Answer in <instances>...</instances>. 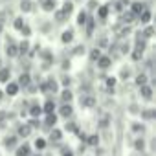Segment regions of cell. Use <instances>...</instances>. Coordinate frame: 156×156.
<instances>
[{
  "mask_svg": "<svg viewBox=\"0 0 156 156\" xmlns=\"http://www.w3.org/2000/svg\"><path fill=\"white\" fill-rule=\"evenodd\" d=\"M6 55H8L9 59H15V57H19V46H17V42H15L13 39H8V46H6Z\"/></svg>",
  "mask_w": 156,
  "mask_h": 156,
  "instance_id": "6da1fadb",
  "label": "cell"
},
{
  "mask_svg": "<svg viewBox=\"0 0 156 156\" xmlns=\"http://www.w3.org/2000/svg\"><path fill=\"white\" fill-rule=\"evenodd\" d=\"M96 62H98V68H101V70H108L110 64H112V57H108V55H99V59H98Z\"/></svg>",
  "mask_w": 156,
  "mask_h": 156,
  "instance_id": "7a4b0ae2",
  "label": "cell"
},
{
  "mask_svg": "<svg viewBox=\"0 0 156 156\" xmlns=\"http://www.w3.org/2000/svg\"><path fill=\"white\" fill-rule=\"evenodd\" d=\"M129 6H130V9H129V11H130V13H134V15H136V19H138V15L145 9V4H143V2H140V0H134V2H130Z\"/></svg>",
  "mask_w": 156,
  "mask_h": 156,
  "instance_id": "3957f363",
  "label": "cell"
},
{
  "mask_svg": "<svg viewBox=\"0 0 156 156\" xmlns=\"http://www.w3.org/2000/svg\"><path fill=\"white\" fill-rule=\"evenodd\" d=\"M59 114H61L62 118L70 119V118L73 116V108H72V105H70V103H62V105H61V108H59Z\"/></svg>",
  "mask_w": 156,
  "mask_h": 156,
  "instance_id": "277c9868",
  "label": "cell"
},
{
  "mask_svg": "<svg viewBox=\"0 0 156 156\" xmlns=\"http://www.w3.org/2000/svg\"><path fill=\"white\" fill-rule=\"evenodd\" d=\"M19 9L22 13H31L35 9V4L31 2V0H20V4H19Z\"/></svg>",
  "mask_w": 156,
  "mask_h": 156,
  "instance_id": "5b68a950",
  "label": "cell"
},
{
  "mask_svg": "<svg viewBox=\"0 0 156 156\" xmlns=\"http://www.w3.org/2000/svg\"><path fill=\"white\" fill-rule=\"evenodd\" d=\"M61 138H62V132H61L59 129L51 127V130H50V141L55 143V145H59V143H61Z\"/></svg>",
  "mask_w": 156,
  "mask_h": 156,
  "instance_id": "8992f818",
  "label": "cell"
},
{
  "mask_svg": "<svg viewBox=\"0 0 156 156\" xmlns=\"http://www.w3.org/2000/svg\"><path fill=\"white\" fill-rule=\"evenodd\" d=\"M44 87H46V92H51V94H55L59 90V85H57V81L53 79V77H48L46 83H44Z\"/></svg>",
  "mask_w": 156,
  "mask_h": 156,
  "instance_id": "52a82bcc",
  "label": "cell"
},
{
  "mask_svg": "<svg viewBox=\"0 0 156 156\" xmlns=\"http://www.w3.org/2000/svg\"><path fill=\"white\" fill-rule=\"evenodd\" d=\"M30 154H31V145H28V143L19 145L15 151V156H30Z\"/></svg>",
  "mask_w": 156,
  "mask_h": 156,
  "instance_id": "ba28073f",
  "label": "cell"
},
{
  "mask_svg": "<svg viewBox=\"0 0 156 156\" xmlns=\"http://www.w3.org/2000/svg\"><path fill=\"white\" fill-rule=\"evenodd\" d=\"M17 140H19V138H17L15 134H11V136H6L2 143H4L6 149H15V147H17Z\"/></svg>",
  "mask_w": 156,
  "mask_h": 156,
  "instance_id": "9c48e42d",
  "label": "cell"
},
{
  "mask_svg": "<svg viewBox=\"0 0 156 156\" xmlns=\"http://www.w3.org/2000/svg\"><path fill=\"white\" fill-rule=\"evenodd\" d=\"M138 19L141 20V24H145V26H147V24L151 22V19H152V13H151V9H147V8H145V9H143V11L138 15Z\"/></svg>",
  "mask_w": 156,
  "mask_h": 156,
  "instance_id": "30bf717a",
  "label": "cell"
},
{
  "mask_svg": "<svg viewBox=\"0 0 156 156\" xmlns=\"http://www.w3.org/2000/svg\"><path fill=\"white\" fill-rule=\"evenodd\" d=\"M6 85H8V87H6V94H8V96H11V98H13V96H17V94H19L20 87H19L17 83H9V81H8Z\"/></svg>",
  "mask_w": 156,
  "mask_h": 156,
  "instance_id": "8fae6325",
  "label": "cell"
},
{
  "mask_svg": "<svg viewBox=\"0 0 156 156\" xmlns=\"http://www.w3.org/2000/svg\"><path fill=\"white\" fill-rule=\"evenodd\" d=\"M140 94H141V98H145V99H152V87H151V85H141V87H140Z\"/></svg>",
  "mask_w": 156,
  "mask_h": 156,
  "instance_id": "7c38bea8",
  "label": "cell"
},
{
  "mask_svg": "<svg viewBox=\"0 0 156 156\" xmlns=\"http://www.w3.org/2000/svg\"><path fill=\"white\" fill-rule=\"evenodd\" d=\"M55 6H57L55 0H41V8H42L44 11H53Z\"/></svg>",
  "mask_w": 156,
  "mask_h": 156,
  "instance_id": "4fadbf2b",
  "label": "cell"
},
{
  "mask_svg": "<svg viewBox=\"0 0 156 156\" xmlns=\"http://www.w3.org/2000/svg\"><path fill=\"white\" fill-rule=\"evenodd\" d=\"M96 9H98V17H99L101 20H105V19L108 17V13H110V6H98Z\"/></svg>",
  "mask_w": 156,
  "mask_h": 156,
  "instance_id": "5bb4252c",
  "label": "cell"
},
{
  "mask_svg": "<svg viewBox=\"0 0 156 156\" xmlns=\"http://www.w3.org/2000/svg\"><path fill=\"white\" fill-rule=\"evenodd\" d=\"M30 134H31V127H30L28 123H24V125H20V127H19L17 136H20V138H28Z\"/></svg>",
  "mask_w": 156,
  "mask_h": 156,
  "instance_id": "9a60e30c",
  "label": "cell"
},
{
  "mask_svg": "<svg viewBox=\"0 0 156 156\" xmlns=\"http://www.w3.org/2000/svg\"><path fill=\"white\" fill-rule=\"evenodd\" d=\"M83 28H87V35H88V37H90V35H92V33H94V28H96V20H94V19H92V17H88V19H87V22H85V26H83Z\"/></svg>",
  "mask_w": 156,
  "mask_h": 156,
  "instance_id": "2e32d148",
  "label": "cell"
},
{
  "mask_svg": "<svg viewBox=\"0 0 156 156\" xmlns=\"http://www.w3.org/2000/svg\"><path fill=\"white\" fill-rule=\"evenodd\" d=\"M72 41H73V30H66V31H62V35H61V42L70 44Z\"/></svg>",
  "mask_w": 156,
  "mask_h": 156,
  "instance_id": "e0dca14e",
  "label": "cell"
},
{
  "mask_svg": "<svg viewBox=\"0 0 156 156\" xmlns=\"http://www.w3.org/2000/svg\"><path fill=\"white\" fill-rule=\"evenodd\" d=\"M61 11H62V13H64V15H66V17L70 19V15L73 13V4L70 2V0H66V2L62 4V8H61Z\"/></svg>",
  "mask_w": 156,
  "mask_h": 156,
  "instance_id": "ac0fdd59",
  "label": "cell"
},
{
  "mask_svg": "<svg viewBox=\"0 0 156 156\" xmlns=\"http://www.w3.org/2000/svg\"><path fill=\"white\" fill-rule=\"evenodd\" d=\"M11 77V70L9 68H0V83H8Z\"/></svg>",
  "mask_w": 156,
  "mask_h": 156,
  "instance_id": "d6986e66",
  "label": "cell"
},
{
  "mask_svg": "<svg viewBox=\"0 0 156 156\" xmlns=\"http://www.w3.org/2000/svg\"><path fill=\"white\" fill-rule=\"evenodd\" d=\"M73 99V94H72V90L70 88H64L62 92H61V101L62 103H70Z\"/></svg>",
  "mask_w": 156,
  "mask_h": 156,
  "instance_id": "ffe728a7",
  "label": "cell"
},
{
  "mask_svg": "<svg viewBox=\"0 0 156 156\" xmlns=\"http://www.w3.org/2000/svg\"><path fill=\"white\" fill-rule=\"evenodd\" d=\"M17 85H19V87H24V88L30 85V73H28V72H24V73L19 77V83H17Z\"/></svg>",
  "mask_w": 156,
  "mask_h": 156,
  "instance_id": "44dd1931",
  "label": "cell"
},
{
  "mask_svg": "<svg viewBox=\"0 0 156 156\" xmlns=\"http://www.w3.org/2000/svg\"><path fill=\"white\" fill-rule=\"evenodd\" d=\"M81 105L90 108V107H94V105H96V99H94L92 96H83V98H81Z\"/></svg>",
  "mask_w": 156,
  "mask_h": 156,
  "instance_id": "7402d4cb",
  "label": "cell"
},
{
  "mask_svg": "<svg viewBox=\"0 0 156 156\" xmlns=\"http://www.w3.org/2000/svg\"><path fill=\"white\" fill-rule=\"evenodd\" d=\"M41 114H42V108H41L37 103H33V105L30 107V116H31V118H39Z\"/></svg>",
  "mask_w": 156,
  "mask_h": 156,
  "instance_id": "603a6c76",
  "label": "cell"
},
{
  "mask_svg": "<svg viewBox=\"0 0 156 156\" xmlns=\"http://www.w3.org/2000/svg\"><path fill=\"white\" fill-rule=\"evenodd\" d=\"M46 127H55V123H57V116H55V112H51V114H46Z\"/></svg>",
  "mask_w": 156,
  "mask_h": 156,
  "instance_id": "cb8c5ba5",
  "label": "cell"
},
{
  "mask_svg": "<svg viewBox=\"0 0 156 156\" xmlns=\"http://www.w3.org/2000/svg\"><path fill=\"white\" fill-rule=\"evenodd\" d=\"M134 149L138 152H145V140L143 138H136L134 140Z\"/></svg>",
  "mask_w": 156,
  "mask_h": 156,
  "instance_id": "d4e9b609",
  "label": "cell"
},
{
  "mask_svg": "<svg viewBox=\"0 0 156 156\" xmlns=\"http://www.w3.org/2000/svg\"><path fill=\"white\" fill-rule=\"evenodd\" d=\"M87 19H88V13L83 9V11H79V15H77V26H85V22H87Z\"/></svg>",
  "mask_w": 156,
  "mask_h": 156,
  "instance_id": "484cf974",
  "label": "cell"
},
{
  "mask_svg": "<svg viewBox=\"0 0 156 156\" xmlns=\"http://www.w3.org/2000/svg\"><path fill=\"white\" fill-rule=\"evenodd\" d=\"M53 13H55V22L62 24V22H66V20H68V17H66L61 9H53Z\"/></svg>",
  "mask_w": 156,
  "mask_h": 156,
  "instance_id": "4316f807",
  "label": "cell"
},
{
  "mask_svg": "<svg viewBox=\"0 0 156 156\" xmlns=\"http://www.w3.org/2000/svg\"><path fill=\"white\" fill-rule=\"evenodd\" d=\"M134 19H136V15H134V13H130V11H123L121 20H123L125 24H132V22H134Z\"/></svg>",
  "mask_w": 156,
  "mask_h": 156,
  "instance_id": "83f0119b",
  "label": "cell"
},
{
  "mask_svg": "<svg viewBox=\"0 0 156 156\" xmlns=\"http://www.w3.org/2000/svg\"><path fill=\"white\" fill-rule=\"evenodd\" d=\"M17 46H19V55H28V50H30V42L28 41H22Z\"/></svg>",
  "mask_w": 156,
  "mask_h": 156,
  "instance_id": "f1b7e54d",
  "label": "cell"
},
{
  "mask_svg": "<svg viewBox=\"0 0 156 156\" xmlns=\"http://www.w3.org/2000/svg\"><path fill=\"white\" fill-rule=\"evenodd\" d=\"M42 112H46V114H51V112H55V103H53V99H48V101L44 103V108H42Z\"/></svg>",
  "mask_w": 156,
  "mask_h": 156,
  "instance_id": "f546056e",
  "label": "cell"
},
{
  "mask_svg": "<svg viewBox=\"0 0 156 156\" xmlns=\"http://www.w3.org/2000/svg\"><path fill=\"white\" fill-rule=\"evenodd\" d=\"M154 116H156V110H154V108L141 110V118H143V119H154Z\"/></svg>",
  "mask_w": 156,
  "mask_h": 156,
  "instance_id": "4dcf8cb0",
  "label": "cell"
},
{
  "mask_svg": "<svg viewBox=\"0 0 156 156\" xmlns=\"http://www.w3.org/2000/svg\"><path fill=\"white\" fill-rule=\"evenodd\" d=\"M152 35H154V28L147 24V26H145V30H143V33H141V37H143V39H151Z\"/></svg>",
  "mask_w": 156,
  "mask_h": 156,
  "instance_id": "1f68e13d",
  "label": "cell"
},
{
  "mask_svg": "<svg viewBox=\"0 0 156 156\" xmlns=\"http://www.w3.org/2000/svg\"><path fill=\"white\" fill-rule=\"evenodd\" d=\"M130 129H132V132H136V134H143V132H145V125H141V123H132Z\"/></svg>",
  "mask_w": 156,
  "mask_h": 156,
  "instance_id": "d6a6232c",
  "label": "cell"
},
{
  "mask_svg": "<svg viewBox=\"0 0 156 156\" xmlns=\"http://www.w3.org/2000/svg\"><path fill=\"white\" fill-rule=\"evenodd\" d=\"M8 19H11V9H4V11H0V24H4Z\"/></svg>",
  "mask_w": 156,
  "mask_h": 156,
  "instance_id": "836d02e7",
  "label": "cell"
},
{
  "mask_svg": "<svg viewBox=\"0 0 156 156\" xmlns=\"http://www.w3.org/2000/svg\"><path fill=\"white\" fill-rule=\"evenodd\" d=\"M136 85H138V87L147 85V73H138V75H136Z\"/></svg>",
  "mask_w": 156,
  "mask_h": 156,
  "instance_id": "e575fe53",
  "label": "cell"
},
{
  "mask_svg": "<svg viewBox=\"0 0 156 156\" xmlns=\"http://www.w3.org/2000/svg\"><path fill=\"white\" fill-rule=\"evenodd\" d=\"M33 145H35V149H39V151H42V149H46V140H44V138H37Z\"/></svg>",
  "mask_w": 156,
  "mask_h": 156,
  "instance_id": "d590c367",
  "label": "cell"
},
{
  "mask_svg": "<svg viewBox=\"0 0 156 156\" xmlns=\"http://www.w3.org/2000/svg\"><path fill=\"white\" fill-rule=\"evenodd\" d=\"M24 24H26V22H24V19H22V17H17V19L13 20V26H15V30H19V31L22 30V26H24Z\"/></svg>",
  "mask_w": 156,
  "mask_h": 156,
  "instance_id": "8d00e7d4",
  "label": "cell"
},
{
  "mask_svg": "<svg viewBox=\"0 0 156 156\" xmlns=\"http://www.w3.org/2000/svg\"><path fill=\"white\" fill-rule=\"evenodd\" d=\"M114 87H116V79H114V77H108V79H107V90L114 94Z\"/></svg>",
  "mask_w": 156,
  "mask_h": 156,
  "instance_id": "74e56055",
  "label": "cell"
},
{
  "mask_svg": "<svg viewBox=\"0 0 156 156\" xmlns=\"http://www.w3.org/2000/svg\"><path fill=\"white\" fill-rule=\"evenodd\" d=\"M108 46V39L105 37V35H101L99 39H98V48H107Z\"/></svg>",
  "mask_w": 156,
  "mask_h": 156,
  "instance_id": "f35d334b",
  "label": "cell"
},
{
  "mask_svg": "<svg viewBox=\"0 0 156 156\" xmlns=\"http://www.w3.org/2000/svg\"><path fill=\"white\" fill-rule=\"evenodd\" d=\"M119 77H121V79H129V77H130V68L123 66V68H121V73H119Z\"/></svg>",
  "mask_w": 156,
  "mask_h": 156,
  "instance_id": "ab89813d",
  "label": "cell"
},
{
  "mask_svg": "<svg viewBox=\"0 0 156 156\" xmlns=\"http://www.w3.org/2000/svg\"><path fill=\"white\" fill-rule=\"evenodd\" d=\"M141 55H143V50L134 48V51H132V59H134V61H140V59H141Z\"/></svg>",
  "mask_w": 156,
  "mask_h": 156,
  "instance_id": "60d3db41",
  "label": "cell"
},
{
  "mask_svg": "<svg viewBox=\"0 0 156 156\" xmlns=\"http://www.w3.org/2000/svg\"><path fill=\"white\" fill-rule=\"evenodd\" d=\"M98 143H99V136L92 134V136L88 138V145H92V147H98Z\"/></svg>",
  "mask_w": 156,
  "mask_h": 156,
  "instance_id": "b9f144b4",
  "label": "cell"
},
{
  "mask_svg": "<svg viewBox=\"0 0 156 156\" xmlns=\"http://www.w3.org/2000/svg\"><path fill=\"white\" fill-rule=\"evenodd\" d=\"M99 55H101L99 48H94V50L90 51V59H92V61H98V59H99Z\"/></svg>",
  "mask_w": 156,
  "mask_h": 156,
  "instance_id": "7bdbcfd3",
  "label": "cell"
},
{
  "mask_svg": "<svg viewBox=\"0 0 156 156\" xmlns=\"http://www.w3.org/2000/svg\"><path fill=\"white\" fill-rule=\"evenodd\" d=\"M20 33H22L24 37H30V35H31V28H30L28 24H24V26H22V30H20Z\"/></svg>",
  "mask_w": 156,
  "mask_h": 156,
  "instance_id": "ee69618b",
  "label": "cell"
},
{
  "mask_svg": "<svg viewBox=\"0 0 156 156\" xmlns=\"http://www.w3.org/2000/svg\"><path fill=\"white\" fill-rule=\"evenodd\" d=\"M66 130H70V132H75V130H77V125H75L73 121H68V123H66Z\"/></svg>",
  "mask_w": 156,
  "mask_h": 156,
  "instance_id": "f6af8a7d",
  "label": "cell"
},
{
  "mask_svg": "<svg viewBox=\"0 0 156 156\" xmlns=\"http://www.w3.org/2000/svg\"><path fill=\"white\" fill-rule=\"evenodd\" d=\"M70 85H72V79H70L68 75H62V87H64V88H68Z\"/></svg>",
  "mask_w": 156,
  "mask_h": 156,
  "instance_id": "bcb514c9",
  "label": "cell"
},
{
  "mask_svg": "<svg viewBox=\"0 0 156 156\" xmlns=\"http://www.w3.org/2000/svg\"><path fill=\"white\" fill-rule=\"evenodd\" d=\"M61 156H73V152H72L68 147H62V149H61Z\"/></svg>",
  "mask_w": 156,
  "mask_h": 156,
  "instance_id": "7dc6e473",
  "label": "cell"
},
{
  "mask_svg": "<svg viewBox=\"0 0 156 156\" xmlns=\"http://www.w3.org/2000/svg\"><path fill=\"white\" fill-rule=\"evenodd\" d=\"M98 6H99V4L96 2V0H88V9H96Z\"/></svg>",
  "mask_w": 156,
  "mask_h": 156,
  "instance_id": "c3c4849f",
  "label": "cell"
},
{
  "mask_svg": "<svg viewBox=\"0 0 156 156\" xmlns=\"http://www.w3.org/2000/svg\"><path fill=\"white\" fill-rule=\"evenodd\" d=\"M6 119H8V114H6V112H0V123L4 125V123H6Z\"/></svg>",
  "mask_w": 156,
  "mask_h": 156,
  "instance_id": "681fc988",
  "label": "cell"
},
{
  "mask_svg": "<svg viewBox=\"0 0 156 156\" xmlns=\"http://www.w3.org/2000/svg\"><path fill=\"white\" fill-rule=\"evenodd\" d=\"M42 31H44V33L50 31V22H42Z\"/></svg>",
  "mask_w": 156,
  "mask_h": 156,
  "instance_id": "f907efd6",
  "label": "cell"
},
{
  "mask_svg": "<svg viewBox=\"0 0 156 156\" xmlns=\"http://www.w3.org/2000/svg\"><path fill=\"white\" fill-rule=\"evenodd\" d=\"M83 51H85V48H83V46H77V48H75V51H73V53H75V55H77V53H83Z\"/></svg>",
  "mask_w": 156,
  "mask_h": 156,
  "instance_id": "816d5d0a",
  "label": "cell"
},
{
  "mask_svg": "<svg viewBox=\"0 0 156 156\" xmlns=\"http://www.w3.org/2000/svg\"><path fill=\"white\" fill-rule=\"evenodd\" d=\"M156 149V140H151V151H154Z\"/></svg>",
  "mask_w": 156,
  "mask_h": 156,
  "instance_id": "f5cc1de1",
  "label": "cell"
},
{
  "mask_svg": "<svg viewBox=\"0 0 156 156\" xmlns=\"http://www.w3.org/2000/svg\"><path fill=\"white\" fill-rule=\"evenodd\" d=\"M2 98H4V94H2V92H0V101H2Z\"/></svg>",
  "mask_w": 156,
  "mask_h": 156,
  "instance_id": "db71d44e",
  "label": "cell"
},
{
  "mask_svg": "<svg viewBox=\"0 0 156 156\" xmlns=\"http://www.w3.org/2000/svg\"><path fill=\"white\" fill-rule=\"evenodd\" d=\"M2 26H4V24H0V33H2Z\"/></svg>",
  "mask_w": 156,
  "mask_h": 156,
  "instance_id": "11a10c76",
  "label": "cell"
},
{
  "mask_svg": "<svg viewBox=\"0 0 156 156\" xmlns=\"http://www.w3.org/2000/svg\"><path fill=\"white\" fill-rule=\"evenodd\" d=\"M30 156H41V154H30Z\"/></svg>",
  "mask_w": 156,
  "mask_h": 156,
  "instance_id": "9f6ffc18",
  "label": "cell"
},
{
  "mask_svg": "<svg viewBox=\"0 0 156 156\" xmlns=\"http://www.w3.org/2000/svg\"><path fill=\"white\" fill-rule=\"evenodd\" d=\"M130 156H141V154H130Z\"/></svg>",
  "mask_w": 156,
  "mask_h": 156,
  "instance_id": "6f0895ef",
  "label": "cell"
}]
</instances>
